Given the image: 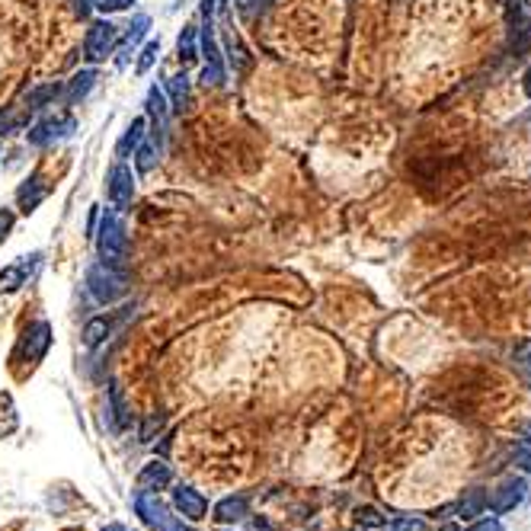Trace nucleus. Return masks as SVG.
<instances>
[{"label":"nucleus","instance_id":"1","mask_svg":"<svg viewBox=\"0 0 531 531\" xmlns=\"http://www.w3.org/2000/svg\"><path fill=\"white\" fill-rule=\"evenodd\" d=\"M135 512L141 516V522L147 525V528L154 531H190L182 522H176L173 516L167 512V506H164L157 496L151 493V490H141L138 496H135Z\"/></svg>","mask_w":531,"mask_h":531},{"label":"nucleus","instance_id":"2","mask_svg":"<svg viewBox=\"0 0 531 531\" xmlns=\"http://www.w3.org/2000/svg\"><path fill=\"white\" fill-rule=\"evenodd\" d=\"M116 45V26L112 22H93L87 32V42H84V49H87V58L100 61L110 55V49Z\"/></svg>","mask_w":531,"mask_h":531},{"label":"nucleus","instance_id":"3","mask_svg":"<svg viewBox=\"0 0 531 531\" xmlns=\"http://www.w3.org/2000/svg\"><path fill=\"white\" fill-rule=\"evenodd\" d=\"M173 506L182 512V516L190 518V522H199V518H205V512H208L205 496L192 487H176L173 490Z\"/></svg>","mask_w":531,"mask_h":531},{"label":"nucleus","instance_id":"4","mask_svg":"<svg viewBox=\"0 0 531 531\" xmlns=\"http://www.w3.org/2000/svg\"><path fill=\"white\" fill-rule=\"evenodd\" d=\"M525 500V483L522 481H516V477H512V481H506L502 483L500 490H496V496L493 500H487L490 506H493V512H512L518 506V502Z\"/></svg>","mask_w":531,"mask_h":531},{"label":"nucleus","instance_id":"5","mask_svg":"<svg viewBox=\"0 0 531 531\" xmlns=\"http://www.w3.org/2000/svg\"><path fill=\"white\" fill-rule=\"evenodd\" d=\"M131 190H135V186H131V170L128 167H122V164H119V167H112V173H110V202L112 205H125L131 199Z\"/></svg>","mask_w":531,"mask_h":531},{"label":"nucleus","instance_id":"6","mask_svg":"<svg viewBox=\"0 0 531 531\" xmlns=\"http://www.w3.org/2000/svg\"><path fill=\"white\" fill-rule=\"evenodd\" d=\"M247 496H227V500H221L218 506H215V518L218 522H241L243 516H247Z\"/></svg>","mask_w":531,"mask_h":531},{"label":"nucleus","instance_id":"7","mask_svg":"<svg viewBox=\"0 0 531 531\" xmlns=\"http://www.w3.org/2000/svg\"><path fill=\"white\" fill-rule=\"evenodd\" d=\"M170 483V467L161 465V461H151L145 465V471L138 473V487L141 490H161Z\"/></svg>","mask_w":531,"mask_h":531},{"label":"nucleus","instance_id":"8","mask_svg":"<svg viewBox=\"0 0 531 531\" xmlns=\"http://www.w3.org/2000/svg\"><path fill=\"white\" fill-rule=\"evenodd\" d=\"M483 509H487V493H483V490H467L458 502V518L471 522V518L483 516Z\"/></svg>","mask_w":531,"mask_h":531},{"label":"nucleus","instance_id":"9","mask_svg":"<svg viewBox=\"0 0 531 531\" xmlns=\"http://www.w3.org/2000/svg\"><path fill=\"white\" fill-rule=\"evenodd\" d=\"M110 407H112V420H116V429L122 432L131 422V413H128V407H125V397H122V391H119V385L110 387Z\"/></svg>","mask_w":531,"mask_h":531},{"label":"nucleus","instance_id":"10","mask_svg":"<svg viewBox=\"0 0 531 531\" xmlns=\"http://www.w3.org/2000/svg\"><path fill=\"white\" fill-rule=\"evenodd\" d=\"M26 336H30V340H26V356H30V362H36L45 352V346H49V327L39 323V327H32V333H26Z\"/></svg>","mask_w":531,"mask_h":531},{"label":"nucleus","instance_id":"11","mask_svg":"<svg viewBox=\"0 0 531 531\" xmlns=\"http://www.w3.org/2000/svg\"><path fill=\"white\" fill-rule=\"evenodd\" d=\"M106 333H110V321H106V317H96V321H90L87 330H84V342H87V346H100V342L106 340Z\"/></svg>","mask_w":531,"mask_h":531},{"label":"nucleus","instance_id":"12","mask_svg":"<svg viewBox=\"0 0 531 531\" xmlns=\"http://www.w3.org/2000/svg\"><path fill=\"white\" fill-rule=\"evenodd\" d=\"M22 276H26V270L22 266H10V270H4L0 272V291H16L20 288V282H22Z\"/></svg>","mask_w":531,"mask_h":531},{"label":"nucleus","instance_id":"13","mask_svg":"<svg viewBox=\"0 0 531 531\" xmlns=\"http://www.w3.org/2000/svg\"><path fill=\"white\" fill-rule=\"evenodd\" d=\"M518 39H516V58H522L525 51H528V45H531V20H522L518 22Z\"/></svg>","mask_w":531,"mask_h":531},{"label":"nucleus","instance_id":"14","mask_svg":"<svg viewBox=\"0 0 531 531\" xmlns=\"http://www.w3.org/2000/svg\"><path fill=\"white\" fill-rule=\"evenodd\" d=\"M157 51H161V45L157 42H147L145 51H141V61H138V74H145L147 67L154 65V58H157Z\"/></svg>","mask_w":531,"mask_h":531},{"label":"nucleus","instance_id":"15","mask_svg":"<svg viewBox=\"0 0 531 531\" xmlns=\"http://www.w3.org/2000/svg\"><path fill=\"white\" fill-rule=\"evenodd\" d=\"M516 465L531 471V442H518L516 445Z\"/></svg>","mask_w":531,"mask_h":531},{"label":"nucleus","instance_id":"16","mask_svg":"<svg viewBox=\"0 0 531 531\" xmlns=\"http://www.w3.org/2000/svg\"><path fill=\"white\" fill-rule=\"evenodd\" d=\"M394 531H426V525H422V518H401L394 525Z\"/></svg>","mask_w":531,"mask_h":531},{"label":"nucleus","instance_id":"17","mask_svg":"<svg viewBox=\"0 0 531 531\" xmlns=\"http://www.w3.org/2000/svg\"><path fill=\"white\" fill-rule=\"evenodd\" d=\"M467 531H502V525L496 522V518H483V522H477V525H471Z\"/></svg>","mask_w":531,"mask_h":531},{"label":"nucleus","instance_id":"18","mask_svg":"<svg viewBox=\"0 0 531 531\" xmlns=\"http://www.w3.org/2000/svg\"><path fill=\"white\" fill-rule=\"evenodd\" d=\"M358 522H365V525H385L375 509H362V512H358Z\"/></svg>","mask_w":531,"mask_h":531},{"label":"nucleus","instance_id":"19","mask_svg":"<svg viewBox=\"0 0 531 531\" xmlns=\"http://www.w3.org/2000/svg\"><path fill=\"white\" fill-rule=\"evenodd\" d=\"M96 7H100V10H125V7H128V0H100Z\"/></svg>","mask_w":531,"mask_h":531},{"label":"nucleus","instance_id":"20","mask_svg":"<svg viewBox=\"0 0 531 531\" xmlns=\"http://www.w3.org/2000/svg\"><path fill=\"white\" fill-rule=\"evenodd\" d=\"M250 531H272V528H270V522H266V518H256V522L250 525Z\"/></svg>","mask_w":531,"mask_h":531},{"label":"nucleus","instance_id":"21","mask_svg":"<svg viewBox=\"0 0 531 531\" xmlns=\"http://www.w3.org/2000/svg\"><path fill=\"white\" fill-rule=\"evenodd\" d=\"M102 531H131V528H125V525L112 522V525H102Z\"/></svg>","mask_w":531,"mask_h":531},{"label":"nucleus","instance_id":"22","mask_svg":"<svg viewBox=\"0 0 531 531\" xmlns=\"http://www.w3.org/2000/svg\"><path fill=\"white\" fill-rule=\"evenodd\" d=\"M525 93H528V96H531V71H528V74H525Z\"/></svg>","mask_w":531,"mask_h":531},{"label":"nucleus","instance_id":"23","mask_svg":"<svg viewBox=\"0 0 531 531\" xmlns=\"http://www.w3.org/2000/svg\"><path fill=\"white\" fill-rule=\"evenodd\" d=\"M438 531H461V528H458V525H442Z\"/></svg>","mask_w":531,"mask_h":531},{"label":"nucleus","instance_id":"24","mask_svg":"<svg viewBox=\"0 0 531 531\" xmlns=\"http://www.w3.org/2000/svg\"><path fill=\"white\" fill-rule=\"evenodd\" d=\"M528 442H531V426H528Z\"/></svg>","mask_w":531,"mask_h":531},{"label":"nucleus","instance_id":"25","mask_svg":"<svg viewBox=\"0 0 531 531\" xmlns=\"http://www.w3.org/2000/svg\"><path fill=\"white\" fill-rule=\"evenodd\" d=\"M528 365H531V356H528Z\"/></svg>","mask_w":531,"mask_h":531},{"label":"nucleus","instance_id":"26","mask_svg":"<svg viewBox=\"0 0 531 531\" xmlns=\"http://www.w3.org/2000/svg\"><path fill=\"white\" fill-rule=\"evenodd\" d=\"M241 4H247V0H241Z\"/></svg>","mask_w":531,"mask_h":531}]
</instances>
